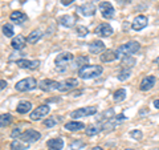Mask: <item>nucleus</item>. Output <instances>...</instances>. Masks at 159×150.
<instances>
[{
  "label": "nucleus",
  "mask_w": 159,
  "mask_h": 150,
  "mask_svg": "<svg viewBox=\"0 0 159 150\" xmlns=\"http://www.w3.org/2000/svg\"><path fill=\"white\" fill-rule=\"evenodd\" d=\"M74 0H61V4L62 6H69V4H72Z\"/></svg>",
  "instance_id": "4c0bfd02"
},
{
  "label": "nucleus",
  "mask_w": 159,
  "mask_h": 150,
  "mask_svg": "<svg viewBox=\"0 0 159 150\" xmlns=\"http://www.w3.org/2000/svg\"><path fill=\"white\" fill-rule=\"evenodd\" d=\"M155 64H158V65H159V57H158V59H155Z\"/></svg>",
  "instance_id": "79ce46f5"
},
{
  "label": "nucleus",
  "mask_w": 159,
  "mask_h": 150,
  "mask_svg": "<svg viewBox=\"0 0 159 150\" xmlns=\"http://www.w3.org/2000/svg\"><path fill=\"white\" fill-rule=\"evenodd\" d=\"M105 51V43L101 40H94V41L89 45V52L92 54H98Z\"/></svg>",
  "instance_id": "dca6fc26"
},
{
  "label": "nucleus",
  "mask_w": 159,
  "mask_h": 150,
  "mask_svg": "<svg viewBox=\"0 0 159 150\" xmlns=\"http://www.w3.org/2000/svg\"><path fill=\"white\" fill-rule=\"evenodd\" d=\"M41 37H43L41 31L36 29V31H32L31 33H29V36L27 37V43H29V44H34V43H37Z\"/></svg>",
  "instance_id": "393cba45"
},
{
  "label": "nucleus",
  "mask_w": 159,
  "mask_h": 150,
  "mask_svg": "<svg viewBox=\"0 0 159 150\" xmlns=\"http://www.w3.org/2000/svg\"><path fill=\"white\" fill-rule=\"evenodd\" d=\"M103 68L101 65H85L81 69H78L80 78L89 80V78H97L102 74Z\"/></svg>",
  "instance_id": "f257e3e1"
},
{
  "label": "nucleus",
  "mask_w": 159,
  "mask_h": 150,
  "mask_svg": "<svg viewBox=\"0 0 159 150\" xmlns=\"http://www.w3.org/2000/svg\"><path fill=\"white\" fill-rule=\"evenodd\" d=\"M88 63H89V59L86 56H80L77 59H73V65L77 67L78 69H81L82 67L88 65Z\"/></svg>",
  "instance_id": "bb28decb"
},
{
  "label": "nucleus",
  "mask_w": 159,
  "mask_h": 150,
  "mask_svg": "<svg viewBox=\"0 0 159 150\" xmlns=\"http://www.w3.org/2000/svg\"><path fill=\"white\" fill-rule=\"evenodd\" d=\"M58 121H60V118L57 120V117H51V118H48L44 121V125H45L47 128H53L54 125H57Z\"/></svg>",
  "instance_id": "473e14b6"
},
{
  "label": "nucleus",
  "mask_w": 159,
  "mask_h": 150,
  "mask_svg": "<svg viewBox=\"0 0 159 150\" xmlns=\"http://www.w3.org/2000/svg\"><path fill=\"white\" fill-rule=\"evenodd\" d=\"M28 146H29L28 143L23 142L21 139H19V138L13 139L12 143H11V149H12V150H25Z\"/></svg>",
  "instance_id": "a878e982"
},
{
  "label": "nucleus",
  "mask_w": 159,
  "mask_h": 150,
  "mask_svg": "<svg viewBox=\"0 0 159 150\" xmlns=\"http://www.w3.org/2000/svg\"><path fill=\"white\" fill-rule=\"evenodd\" d=\"M99 11H101V15L105 19H111L114 17V7L111 6V3H109V2H101L99 3Z\"/></svg>",
  "instance_id": "9d476101"
},
{
  "label": "nucleus",
  "mask_w": 159,
  "mask_h": 150,
  "mask_svg": "<svg viewBox=\"0 0 159 150\" xmlns=\"http://www.w3.org/2000/svg\"><path fill=\"white\" fill-rule=\"evenodd\" d=\"M102 130V128L101 126H96V125H89V126H88V129H86V134H88V136H94V134H97V133H99V132H101Z\"/></svg>",
  "instance_id": "7c9ffc66"
},
{
  "label": "nucleus",
  "mask_w": 159,
  "mask_h": 150,
  "mask_svg": "<svg viewBox=\"0 0 159 150\" xmlns=\"http://www.w3.org/2000/svg\"><path fill=\"white\" fill-rule=\"evenodd\" d=\"M9 19L16 24H23L28 17H27V15L23 13L21 11H13L11 15H9Z\"/></svg>",
  "instance_id": "412c9836"
},
{
  "label": "nucleus",
  "mask_w": 159,
  "mask_h": 150,
  "mask_svg": "<svg viewBox=\"0 0 159 150\" xmlns=\"http://www.w3.org/2000/svg\"><path fill=\"white\" fill-rule=\"evenodd\" d=\"M77 11L82 15V16H93L96 13V6L93 3H85L77 8Z\"/></svg>",
  "instance_id": "f8f14e48"
},
{
  "label": "nucleus",
  "mask_w": 159,
  "mask_h": 150,
  "mask_svg": "<svg viewBox=\"0 0 159 150\" xmlns=\"http://www.w3.org/2000/svg\"><path fill=\"white\" fill-rule=\"evenodd\" d=\"M92 150H103V149H102L101 146H96V148H93Z\"/></svg>",
  "instance_id": "a19ab883"
},
{
  "label": "nucleus",
  "mask_w": 159,
  "mask_h": 150,
  "mask_svg": "<svg viewBox=\"0 0 159 150\" xmlns=\"http://www.w3.org/2000/svg\"><path fill=\"white\" fill-rule=\"evenodd\" d=\"M82 146H85V143H84V142H80V141H76V142L72 143V149H73V150H77V148H82Z\"/></svg>",
  "instance_id": "c9c22d12"
},
{
  "label": "nucleus",
  "mask_w": 159,
  "mask_h": 150,
  "mask_svg": "<svg viewBox=\"0 0 159 150\" xmlns=\"http://www.w3.org/2000/svg\"><path fill=\"white\" fill-rule=\"evenodd\" d=\"M126 150H134V149H126Z\"/></svg>",
  "instance_id": "37998d69"
},
{
  "label": "nucleus",
  "mask_w": 159,
  "mask_h": 150,
  "mask_svg": "<svg viewBox=\"0 0 159 150\" xmlns=\"http://www.w3.org/2000/svg\"><path fill=\"white\" fill-rule=\"evenodd\" d=\"M6 87H7V81H6V80H0V91H3Z\"/></svg>",
  "instance_id": "e433bc0d"
},
{
  "label": "nucleus",
  "mask_w": 159,
  "mask_h": 150,
  "mask_svg": "<svg viewBox=\"0 0 159 150\" xmlns=\"http://www.w3.org/2000/svg\"><path fill=\"white\" fill-rule=\"evenodd\" d=\"M147 17L143 16V15H139V16H137L135 19L133 20L131 23V28L134 29V31H141V29H143L146 26H147Z\"/></svg>",
  "instance_id": "ddd939ff"
},
{
  "label": "nucleus",
  "mask_w": 159,
  "mask_h": 150,
  "mask_svg": "<svg viewBox=\"0 0 159 150\" xmlns=\"http://www.w3.org/2000/svg\"><path fill=\"white\" fill-rule=\"evenodd\" d=\"M118 2L121 3V4H129V3L131 2V0H118Z\"/></svg>",
  "instance_id": "58836bf2"
},
{
  "label": "nucleus",
  "mask_w": 159,
  "mask_h": 150,
  "mask_svg": "<svg viewBox=\"0 0 159 150\" xmlns=\"http://www.w3.org/2000/svg\"><path fill=\"white\" fill-rule=\"evenodd\" d=\"M134 64H135V60H134L133 57H130V56H126L125 59L122 60L121 65H122V68H126V69H131V68L134 67Z\"/></svg>",
  "instance_id": "c85d7f7f"
},
{
  "label": "nucleus",
  "mask_w": 159,
  "mask_h": 150,
  "mask_svg": "<svg viewBox=\"0 0 159 150\" xmlns=\"http://www.w3.org/2000/svg\"><path fill=\"white\" fill-rule=\"evenodd\" d=\"M76 32H77L78 36L85 37L86 35L89 33V29H88L86 27H84V26H78V27H76Z\"/></svg>",
  "instance_id": "72a5a7b5"
},
{
  "label": "nucleus",
  "mask_w": 159,
  "mask_h": 150,
  "mask_svg": "<svg viewBox=\"0 0 159 150\" xmlns=\"http://www.w3.org/2000/svg\"><path fill=\"white\" fill-rule=\"evenodd\" d=\"M16 65L19 68H25V69H37L40 65V61L39 60L20 59V60H16Z\"/></svg>",
  "instance_id": "9b49d317"
},
{
  "label": "nucleus",
  "mask_w": 159,
  "mask_h": 150,
  "mask_svg": "<svg viewBox=\"0 0 159 150\" xmlns=\"http://www.w3.org/2000/svg\"><path fill=\"white\" fill-rule=\"evenodd\" d=\"M36 87H37V81H36V78H33V77L23 78V80H20V81H17L16 85H15L16 91H19V92H29Z\"/></svg>",
  "instance_id": "7ed1b4c3"
},
{
  "label": "nucleus",
  "mask_w": 159,
  "mask_h": 150,
  "mask_svg": "<svg viewBox=\"0 0 159 150\" xmlns=\"http://www.w3.org/2000/svg\"><path fill=\"white\" fill-rule=\"evenodd\" d=\"M154 106L157 109H159V100H155V101H154Z\"/></svg>",
  "instance_id": "ea45409f"
},
{
  "label": "nucleus",
  "mask_w": 159,
  "mask_h": 150,
  "mask_svg": "<svg viewBox=\"0 0 159 150\" xmlns=\"http://www.w3.org/2000/svg\"><path fill=\"white\" fill-rule=\"evenodd\" d=\"M97 113V106H85V108H80L77 110L72 112V118H82L88 116H93Z\"/></svg>",
  "instance_id": "0eeeda50"
},
{
  "label": "nucleus",
  "mask_w": 159,
  "mask_h": 150,
  "mask_svg": "<svg viewBox=\"0 0 159 150\" xmlns=\"http://www.w3.org/2000/svg\"><path fill=\"white\" fill-rule=\"evenodd\" d=\"M31 109H32V104L29 101H20L17 108H16V110L20 114H27L28 112H31Z\"/></svg>",
  "instance_id": "5701e85b"
},
{
  "label": "nucleus",
  "mask_w": 159,
  "mask_h": 150,
  "mask_svg": "<svg viewBox=\"0 0 159 150\" xmlns=\"http://www.w3.org/2000/svg\"><path fill=\"white\" fill-rule=\"evenodd\" d=\"M40 137H41V134H40L37 130H34V129H27L24 133H21L19 136V139H21L23 142L25 143H32V142H36L40 139Z\"/></svg>",
  "instance_id": "39448f33"
},
{
  "label": "nucleus",
  "mask_w": 159,
  "mask_h": 150,
  "mask_svg": "<svg viewBox=\"0 0 159 150\" xmlns=\"http://www.w3.org/2000/svg\"><path fill=\"white\" fill-rule=\"evenodd\" d=\"M93 2H97V0H93Z\"/></svg>",
  "instance_id": "c03bdc74"
},
{
  "label": "nucleus",
  "mask_w": 159,
  "mask_h": 150,
  "mask_svg": "<svg viewBox=\"0 0 159 150\" xmlns=\"http://www.w3.org/2000/svg\"><path fill=\"white\" fill-rule=\"evenodd\" d=\"M25 44H27V39L24 37L23 35H17V36L13 37L12 41H11L12 48L16 49V51H20V49H23L24 47H25Z\"/></svg>",
  "instance_id": "f3484780"
},
{
  "label": "nucleus",
  "mask_w": 159,
  "mask_h": 150,
  "mask_svg": "<svg viewBox=\"0 0 159 150\" xmlns=\"http://www.w3.org/2000/svg\"><path fill=\"white\" fill-rule=\"evenodd\" d=\"M130 74H131V69L122 68V72H119V74H118V80L119 81H125V80L130 77Z\"/></svg>",
  "instance_id": "c756f323"
},
{
  "label": "nucleus",
  "mask_w": 159,
  "mask_h": 150,
  "mask_svg": "<svg viewBox=\"0 0 159 150\" xmlns=\"http://www.w3.org/2000/svg\"><path fill=\"white\" fill-rule=\"evenodd\" d=\"M3 33L6 37H12L13 36V27L12 24H6V26L3 27Z\"/></svg>",
  "instance_id": "2f4dec72"
},
{
  "label": "nucleus",
  "mask_w": 159,
  "mask_h": 150,
  "mask_svg": "<svg viewBox=\"0 0 159 150\" xmlns=\"http://www.w3.org/2000/svg\"><path fill=\"white\" fill-rule=\"evenodd\" d=\"M118 59V54L116 51H111V49H107V51H103L101 53V61L102 63H111L116 61Z\"/></svg>",
  "instance_id": "a211bd4d"
},
{
  "label": "nucleus",
  "mask_w": 159,
  "mask_h": 150,
  "mask_svg": "<svg viewBox=\"0 0 159 150\" xmlns=\"http://www.w3.org/2000/svg\"><path fill=\"white\" fill-rule=\"evenodd\" d=\"M39 87L41 91L44 92H51V91H56V87H57V81L54 80H49V78H45L43 81H40Z\"/></svg>",
  "instance_id": "4468645a"
},
{
  "label": "nucleus",
  "mask_w": 159,
  "mask_h": 150,
  "mask_svg": "<svg viewBox=\"0 0 159 150\" xmlns=\"http://www.w3.org/2000/svg\"><path fill=\"white\" fill-rule=\"evenodd\" d=\"M69 132H78V130H82V129H85V125L80 121H69L65 124V126H64Z\"/></svg>",
  "instance_id": "4be33fe9"
},
{
  "label": "nucleus",
  "mask_w": 159,
  "mask_h": 150,
  "mask_svg": "<svg viewBox=\"0 0 159 150\" xmlns=\"http://www.w3.org/2000/svg\"><path fill=\"white\" fill-rule=\"evenodd\" d=\"M49 112H51V108H49V105H41V106H37L34 110H32L29 118H31L32 121H39V120H41V118H44L45 116H48Z\"/></svg>",
  "instance_id": "6e6552de"
},
{
  "label": "nucleus",
  "mask_w": 159,
  "mask_h": 150,
  "mask_svg": "<svg viewBox=\"0 0 159 150\" xmlns=\"http://www.w3.org/2000/svg\"><path fill=\"white\" fill-rule=\"evenodd\" d=\"M13 121V117L12 114L9 113H4V114H0V128H6L8 125H11Z\"/></svg>",
  "instance_id": "b1692460"
},
{
  "label": "nucleus",
  "mask_w": 159,
  "mask_h": 150,
  "mask_svg": "<svg viewBox=\"0 0 159 150\" xmlns=\"http://www.w3.org/2000/svg\"><path fill=\"white\" fill-rule=\"evenodd\" d=\"M58 23L61 24L62 27H73L74 26V23H76V17L73 16V15H64V16L61 17H58Z\"/></svg>",
  "instance_id": "aec40b11"
},
{
  "label": "nucleus",
  "mask_w": 159,
  "mask_h": 150,
  "mask_svg": "<svg viewBox=\"0 0 159 150\" xmlns=\"http://www.w3.org/2000/svg\"><path fill=\"white\" fill-rule=\"evenodd\" d=\"M130 136H131L134 139H137V141H141L142 137H143V133H142V130H139V129H135V130L130 132Z\"/></svg>",
  "instance_id": "f704fd0d"
},
{
  "label": "nucleus",
  "mask_w": 159,
  "mask_h": 150,
  "mask_svg": "<svg viewBox=\"0 0 159 150\" xmlns=\"http://www.w3.org/2000/svg\"><path fill=\"white\" fill-rule=\"evenodd\" d=\"M126 98V91L125 89H118L113 93V100L116 102H119V101H123Z\"/></svg>",
  "instance_id": "cd10ccee"
},
{
  "label": "nucleus",
  "mask_w": 159,
  "mask_h": 150,
  "mask_svg": "<svg viewBox=\"0 0 159 150\" xmlns=\"http://www.w3.org/2000/svg\"><path fill=\"white\" fill-rule=\"evenodd\" d=\"M48 150H61L64 148V141L62 138H52L47 142Z\"/></svg>",
  "instance_id": "6ab92c4d"
},
{
  "label": "nucleus",
  "mask_w": 159,
  "mask_h": 150,
  "mask_svg": "<svg viewBox=\"0 0 159 150\" xmlns=\"http://www.w3.org/2000/svg\"><path fill=\"white\" fill-rule=\"evenodd\" d=\"M155 77L154 76H146V77H143V80L141 81V87H139V89L143 92H147V91H150V89L155 85Z\"/></svg>",
  "instance_id": "2eb2a0df"
},
{
  "label": "nucleus",
  "mask_w": 159,
  "mask_h": 150,
  "mask_svg": "<svg viewBox=\"0 0 159 150\" xmlns=\"http://www.w3.org/2000/svg\"><path fill=\"white\" fill-rule=\"evenodd\" d=\"M74 56L70 53V52H62L60 53L58 56L56 57V60H54V64H56V68L60 69V71H64L69 64H70L73 61Z\"/></svg>",
  "instance_id": "20e7f679"
},
{
  "label": "nucleus",
  "mask_w": 159,
  "mask_h": 150,
  "mask_svg": "<svg viewBox=\"0 0 159 150\" xmlns=\"http://www.w3.org/2000/svg\"><path fill=\"white\" fill-rule=\"evenodd\" d=\"M141 49V44L138 41H129L126 44H122L121 47L117 49V54L118 57H126V56H130V54H134L135 52H138Z\"/></svg>",
  "instance_id": "f03ea898"
},
{
  "label": "nucleus",
  "mask_w": 159,
  "mask_h": 150,
  "mask_svg": "<svg viewBox=\"0 0 159 150\" xmlns=\"http://www.w3.org/2000/svg\"><path fill=\"white\" fill-rule=\"evenodd\" d=\"M94 33H96L97 36H101V37H109L113 35V28H111L110 24L101 23L94 28Z\"/></svg>",
  "instance_id": "1a4fd4ad"
},
{
  "label": "nucleus",
  "mask_w": 159,
  "mask_h": 150,
  "mask_svg": "<svg viewBox=\"0 0 159 150\" xmlns=\"http://www.w3.org/2000/svg\"><path fill=\"white\" fill-rule=\"evenodd\" d=\"M76 87H78V80L77 78H66L64 81H57V87H56V91L60 92H68L70 89H74Z\"/></svg>",
  "instance_id": "423d86ee"
}]
</instances>
